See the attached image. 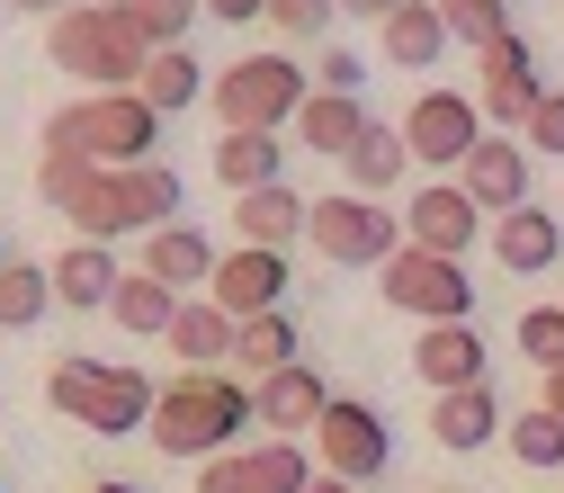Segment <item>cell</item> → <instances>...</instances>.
Here are the masks:
<instances>
[{
    "instance_id": "obj_1",
    "label": "cell",
    "mask_w": 564,
    "mask_h": 493,
    "mask_svg": "<svg viewBox=\"0 0 564 493\" xmlns=\"http://www.w3.org/2000/svg\"><path fill=\"white\" fill-rule=\"evenodd\" d=\"M242 431H251V386L225 377V368H180L162 386L153 421H144V440L162 458H180V467H206V458L242 449Z\"/></svg>"
},
{
    "instance_id": "obj_2",
    "label": "cell",
    "mask_w": 564,
    "mask_h": 493,
    "mask_svg": "<svg viewBox=\"0 0 564 493\" xmlns=\"http://www.w3.org/2000/svg\"><path fill=\"white\" fill-rule=\"evenodd\" d=\"M45 63L82 90H134V73L153 63L144 28H134L126 0H73L54 28H45Z\"/></svg>"
},
{
    "instance_id": "obj_3",
    "label": "cell",
    "mask_w": 564,
    "mask_h": 493,
    "mask_svg": "<svg viewBox=\"0 0 564 493\" xmlns=\"http://www.w3.org/2000/svg\"><path fill=\"white\" fill-rule=\"evenodd\" d=\"M153 144H162V117L134 90H90L45 117V153H73L90 171H134V162H153Z\"/></svg>"
},
{
    "instance_id": "obj_4",
    "label": "cell",
    "mask_w": 564,
    "mask_h": 493,
    "mask_svg": "<svg viewBox=\"0 0 564 493\" xmlns=\"http://www.w3.org/2000/svg\"><path fill=\"white\" fill-rule=\"evenodd\" d=\"M45 395H54V412H63V421H82V431H99V440L144 431V421H153V404H162V386H153L144 368H126V360H90V350L54 360Z\"/></svg>"
},
{
    "instance_id": "obj_5",
    "label": "cell",
    "mask_w": 564,
    "mask_h": 493,
    "mask_svg": "<svg viewBox=\"0 0 564 493\" xmlns=\"http://www.w3.org/2000/svg\"><path fill=\"white\" fill-rule=\"evenodd\" d=\"M216 117H225V135H278V126H296V108L314 99V73L296 54H242V63H225L216 73Z\"/></svg>"
},
{
    "instance_id": "obj_6",
    "label": "cell",
    "mask_w": 564,
    "mask_h": 493,
    "mask_svg": "<svg viewBox=\"0 0 564 493\" xmlns=\"http://www.w3.org/2000/svg\"><path fill=\"white\" fill-rule=\"evenodd\" d=\"M305 243L332 260V269H386L403 251V216L386 197H359V189H332L314 197V216H305Z\"/></svg>"
},
{
    "instance_id": "obj_7",
    "label": "cell",
    "mask_w": 564,
    "mask_h": 493,
    "mask_svg": "<svg viewBox=\"0 0 564 493\" xmlns=\"http://www.w3.org/2000/svg\"><path fill=\"white\" fill-rule=\"evenodd\" d=\"M377 297H386L394 314H412V323H475V278H466V260L412 251V243L377 269Z\"/></svg>"
},
{
    "instance_id": "obj_8",
    "label": "cell",
    "mask_w": 564,
    "mask_h": 493,
    "mask_svg": "<svg viewBox=\"0 0 564 493\" xmlns=\"http://www.w3.org/2000/svg\"><path fill=\"white\" fill-rule=\"evenodd\" d=\"M314 467L340 475V484H377L394 467V431L368 395H332V412L314 421Z\"/></svg>"
},
{
    "instance_id": "obj_9",
    "label": "cell",
    "mask_w": 564,
    "mask_h": 493,
    "mask_svg": "<svg viewBox=\"0 0 564 493\" xmlns=\"http://www.w3.org/2000/svg\"><path fill=\"white\" fill-rule=\"evenodd\" d=\"M403 144H412L421 171H448V180H457V162L484 144V108H475L466 90H421L412 117H403Z\"/></svg>"
},
{
    "instance_id": "obj_10",
    "label": "cell",
    "mask_w": 564,
    "mask_h": 493,
    "mask_svg": "<svg viewBox=\"0 0 564 493\" xmlns=\"http://www.w3.org/2000/svg\"><path fill=\"white\" fill-rule=\"evenodd\" d=\"M538 99H546V73H538V54H529L520 28L475 54V108H484V126H529Z\"/></svg>"
},
{
    "instance_id": "obj_11",
    "label": "cell",
    "mask_w": 564,
    "mask_h": 493,
    "mask_svg": "<svg viewBox=\"0 0 564 493\" xmlns=\"http://www.w3.org/2000/svg\"><path fill=\"white\" fill-rule=\"evenodd\" d=\"M475 225H484V206H475L457 180H421V189L403 197V243H412V251L466 260V251H475Z\"/></svg>"
},
{
    "instance_id": "obj_12",
    "label": "cell",
    "mask_w": 564,
    "mask_h": 493,
    "mask_svg": "<svg viewBox=\"0 0 564 493\" xmlns=\"http://www.w3.org/2000/svg\"><path fill=\"white\" fill-rule=\"evenodd\" d=\"M288 288H296V269H288V251H260V243H234L225 260H216V297L234 323H251V314H288Z\"/></svg>"
},
{
    "instance_id": "obj_13",
    "label": "cell",
    "mask_w": 564,
    "mask_h": 493,
    "mask_svg": "<svg viewBox=\"0 0 564 493\" xmlns=\"http://www.w3.org/2000/svg\"><path fill=\"white\" fill-rule=\"evenodd\" d=\"M332 412V386L296 360V368H278L251 386V421H260V440H314V421Z\"/></svg>"
},
{
    "instance_id": "obj_14",
    "label": "cell",
    "mask_w": 564,
    "mask_h": 493,
    "mask_svg": "<svg viewBox=\"0 0 564 493\" xmlns=\"http://www.w3.org/2000/svg\"><path fill=\"white\" fill-rule=\"evenodd\" d=\"M484 332L475 323H421V341H412V377L431 386V395H448V386H492L484 377Z\"/></svg>"
},
{
    "instance_id": "obj_15",
    "label": "cell",
    "mask_w": 564,
    "mask_h": 493,
    "mask_svg": "<svg viewBox=\"0 0 564 493\" xmlns=\"http://www.w3.org/2000/svg\"><path fill=\"white\" fill-rule=\"evenodd\" d=\"M457 189L484 206V216H511V206H529V144H511V135H484V144L457 162Z\"/></svg>"
},
{
    "instance_id": "obj_16",
    "label": "cell",
    "mask_w": 564,
    "mask_h": 493,
    "mask_svg": "<svg viewBox=\"0 0 564 493\" xmlns=\"http://www.w3.org/2000/svg\"><path fill=\"white\" fill-rule=\"evenodd\" d=\"M180 216H188V180H180L171 162L117 171V234H162V225H180Z\"/></svg>"
},
{
    "instance_id": "obj_17",
    "label": "cell",
    "mask_w": 564,
    "mask_h": 493,
    "mask_svg": "<svg viewBox=\"0 0 564 493\" xmlns=\"http://www.w3.org/2000/svg\"><path fill=\"white\" fill-rule=\"evenodd\" d=\"M502 431H511V412H502L492 386H448V395H431V440H440V449L475 458V449H492Z\"/></svg>"
},
{
    "instance_id": "obj_18",
    "label": "cell",
    "mask_w": 564,
    "mask_h": 493,
    "mask_svg": "<svg viewBox=\"0 0 564 493\" xmlns=\"http://www.w3.org/2000/svg\"><path fill=\"white\" fill-rule=\"evenodd\" d=\"M216 243H206L188 216L180 225H162V234H144V278H162V288H180V297H206L216 288Z\"/></svg>"
},
{
    "instance_id": "obj_19",
    "label": "cell",
    "mask_w": 564,
    "mask_h": 493,
    "mask_svg": "<svg viewBox=\"0 0 564 493\" xmlns=\"http://www.w3.org/2000/svg\"><path fill=\"white\" fill-rule=\"evenodd\" d=\"M492 260H502L511 278H546L555 260H564V225L546 216V206H511V216H492Z\"/></svg>"
},
{
    "instance_id": "obj_20",
    "label": "cell",
    "mask_w": 564,
    "mask_h": 493,
    "mask_svg": "<svg viewBox=\"0 0 564 493\" xmlns=\"http://www.w3.org/2000/svg\"><path fill=\"white\" fill-rule=\"evenodd\" d=\"M54 306H73V314H108V297H117V243H63L54 260Z\"/></svg>"
},
{
    "instance_id": "obj_21",
    "label": "cell",
    "mask_w": 564,
    "mask_h": 493,
    "mask_svg": "<svg viewBox=\"0 0 564 493\" xmlns=\"http://www.w3.org/2000/svg\"><path fill=\"white\" fill-rule=\"evenodd\" d=\"M305 216H314V197H305V189H288V180H269V189L234 197V234H242V243H260V251H288V243L305 234Z\"/></svg>"
},
{
    "instance_id": "obj_22",
    "label": "cell",
    "mask_w": 564,
    "mask_h": 493,
    "mask_svg": "<svg viewBox=\"0 0 564 493\" xmlns=\"http://www.w3.org/2000/svg\"><path fill=\"white\" fill-rule=\"evenodd\" d=\"M162 341L180 350V368H225V360H234V341H242V323H234L216 297H188V306H180V323H171Z\"/></svg>"
},
{
    "instance_id": "obj_23",
    "label": "cell",
    "mask_w": 564,
    "mask_h": 493,
    "mask_svg": "<svg viewBox=\"0 0 564 493\" xmlns=\"http://www.w3.org/2000/svg\"><path fill=\"white\" fill-rule=\"evenodd\" d=\"M377 117H368V99H340V90H314L305 108H296V144H314L323 162H340L349 144H359Z\"/></svg>"
},
{
    "instance_id": "obj_24",
    "label": "cell",
    "mask_w": 564,
    "mask_h": 493,
    "mask_svg": "<svg viewBox=\"0 0 564 493\" xmlns=\"http://www.w3.org/2000/svg\"><path fill=\"white\" fill-rule=\"evenodd\" d=\"M206 90H216V82H206V63H197L188 45H171V54H153L144 73H134V99H144L153 117H180V108H197Z\"/></svg>"
},
{
    "instance_id": "obj_25",
    "label": "cell",
    "mask_w": 564,
    "mask_h": 493,
    "mask_svg": "<svg viewBox=\"0 0 564 493\" xmlns=\"http://www.w3.org/2000/svg\"><path fill=\"white\" fill-rule=\"evenodd\" d=\"M386 36V63H403V73H431V63L448 54V28H440V0H403V10L377 28Z\"/></svg>"
},
{
    "instance_id": "obj_26",
    "label": "cell",
    "mask_w": 564,
    "mask_h": 493,
    "mask_svg": "<svg viewBox=\"0 0 564 493\" xmlns=\"http://www.w3.org/2000/svg\"><path fill=\"white\" fill-rule=\"evenodd\" d=\"M278 162H288V135H216V180H225L234 197H251V189H269V180H288Z\"/></svg>"
},
{
    "instance_id": "obj_27",
    "label": "cell",
    "mask_w": 564,
    "mask_h": 493,
    "mask_svg": "<svg viewBox=\"0 0 564 493\" xmlns=\"http://www.w3.org/2000/svg\"><path fill=\"white\" fill-rule=\"evenodd\" d=\"M180 288H162V278H144V269H126L117 278V297H108V314H117V332H144V341H162L171 323H180Z\"/></svg>"
},
{
    "instance_id": "obj_28",
    "label": "cell",
    "mask_w": 564,
    "mask_h": 493,
    "mask_svg": "<svg viewBox=\"0 0 564 493\" xmlns=\"http://www.w3.org/2000/svg\"><path fill=\"white\" fill-rule=\"evenodd\" d=\"M403 162H412V144H403V126H368L359 144L340 153V171H349V189H359V197H386V189L403 180Z\"/></svg>"
},
{
    "instance_id": "obj_29",
    "label": "cell",
    "mask_w": 564,
    "mask_h": 493,
    "mask_svg": "<svg viewBox=\"0 0 564 493\" xmlns=\"http://www.w3.org/2000/svg\"><path fill=\"white\" fill-rule=\"evenodd\" d=\"M296 350H305V341H296V314H251L242 341H234V368L260 386V377H278V368H296Z\"/></svg>"
},
{
    "instance_id": "obj_30",
    "label": "cell",
    "mask_w": 564,
    "mask_h": 493,
    "mask_svg": "<svg viewBox=\"0 0 564 493\" xmlns=\"http://www.w3.org/2000/svg\"><path fill=\"white\" fill-rule=\"evenodd\" d=\"M45 306H54V269L45 260H10V269H0V332L45 323Z\"/></svg>"
},
{
    "instance_id": "obj_31",
    "label": "cell",
    "mask_w": 564,
    "mask_h": 493,
    "mask_svg": "<svg viewBox=\"0 0 564 493\" xmlns=\"http://www.w3.org/2000/svg\"><path fill=\"white\" fill-rule=\"evenodd\" d=\"M440 28H448V45H502L511 36V0H440Z\"/></svg>"
},
{
    "instance_id": "obj_32",
    "label": "cell",
    "mask_w": 564,
    "mask_h": 493,
    "mask_svg": "<svg viewBox=\"0 0 564 493\" xmlns=\"http://www.w3.org/2000/svg\"><path fill=\"white\" fill-rule=\"evenodd\" d=\"M502 440H511L520 467L546 475V467H564V412H546V404H538V412H511V431H502Z\"/></svg>"
},
{
    "instance_id": "obj_33",
    "label": "cell",
    "mask_w": 564,
    "mask_h": 493,
    "mask_svg": "<svg viewBox=\"0 0 564 493\" xmlns=\"http://www.w3.org/2000/svg\"><path fill=\"white\" fill-rule=\"evenodd\" d=\"M126 10H134V28H144L153 54H171V45H188V28L206 19V0H126Z\"/></svg>"
},
{
    "instance_id": "obj_34",
    "label": "cell",
    "mask_w": 564,
    "mask_h": 493,
    "mask_svg": "<svg viewBox=\"0 0 564 493\" xmlns=\"http://www.w3.org/2000/svg\"><path fill=\"white\" fill-rule=\"evenodd\" d=\"M520 350L538 360V377H555L564 368V306H529L520 314Z\"/></svg>"
},
{
    "instance_id": "obj_35",
    "label": "cell",
    "mask_w": 564,
    "mask_h": 493,
    "mask_svg": "<svg viewBox=\"0 0 564 493\" xmlns=\"http://www.w3.org/2000/svg\"><path fill=\"white\" fill-rule=\"evenodd\" d=\"M332 19H340V0H269V28H278V36H296V45L323 36Z\"/></svg>"
},
{
    "instance_id": "obj_36",
    "label": "cell",
    "mask_w": 564,
    "mask_h": 493,
    "mask_svg": "<svg viewBox=\"0 0 564 493\" xmlns=\"http://www.w3.org/2000/svg\"><path fill=\"white\" fill-rule=\"evenodd\" d=\"M197 493H260V467H251V449L206 458V467H197Z\"/></svg>"
},
{
    "instance_id": "obj_37",
    "label": "cell",
    "mask_w": 564,
    "mask_h": 493,
    "mask_svg": "<svg viewBox=\"0 0 564 493\" xmlns=\"http://www.w3.org/2000/svg\"><path fill=\"white\" fill-rule=\"evenodd\" d=\"M359 82H368V63L349 54V45H332V54L314 63V90H340V99H359Z\"/></svg>"
},
{
    "instance_id": "obj_38",
    "label": "cell",
    "mask_w": 564,
    "mask_h": 493,
    "mask_svg": "<svg viewBox=\"0 0 564 493\" xmlns=\"http://www.w3.org/2000/svg\"><path fill=\"white\" fill-rule=\"evenodd\" d=\"M520 135H529V153H564V90H546V99H538V117H529Z\"/></svg>"
},
{
    "instance_id": "obj_39",
    "label": "cell",
    "mask_w": 564,
    "mask_h": 493,
    "mask_svg": "<svg viewBox=\"0 0 564 493\" xmlns=\"http://www.w3.org/2000/svg\"><path fill=\"white\" fill-rule=\"evenodd\" d=\"M206 19H225V28H251V19H269V0H206Z\"/></svg>"
},
{
    "instance_id": "obj_40",
    "label": "cell",
    "mask_w": 564,
    "mask_h": 493,
    "mask_svg": "<svg viewBox=\"0 0 564 493\" xmlns=\"http://www.w3.org/2000/svg\"><path fill=\"white\" fill-rule=\"evenodd\" d=\"M394 10H403V0H340V19H377V28H386Z\"/></svg>"
},
{
    "instance_id": "obj_41",
    "label": "cell",
    "mask_w": 564,
    "mask_h": 493,
    "mask_svg": "<svg viewBox=\"0 0 564 493\" xmlns=\"http://www.w3.org/2000/svg\"><path fill=\"white\" fill-rule=\"evenodd\" d=\"M10 10H36V19H63V10H73V0H10Z\"/></svg>"
},
{
    "instance_id": "obj_42",
    "label": "cell",
    "mask_w": 564,
    "mask_h": 493,
    "mask_svg": "<svg viewBox=\"0 0 564 493\" xmlns=\"http://www.w3.org/2000/svg\"><path fill=\"white\" fill-rule=\"evenodd\" d=\"M305 493H359V484H340V475H314V484H305Z\"/></svg>"
},
{
    "instance_id": "obj_43",
    "label": "cell",
    "mask_w": 564,
    "mask_h": 493,
    "mask_svg": "<svg viewBox=\"0 0 564 493\" xmlns=\"http://www.w3.org/2000/svg\"><path fill=\"white\" fill-rule=\"evenodd\" d=\"M546 412H564V368H555V377H546Z\"/></svg>"
},
{
    "instance_id": "obj_44",
    "label": "cell",
    "mask_w": 564,
    "mask_h": 493,
    "mask_svg": "<svg viewBox=\"0 0 564 493\" xmlns=\"http://www.w3.org/2000/svg\"><path fill=\"white\" fill-rule=\"evenodd\" d=\"M90 493H144V484H126V475H108V484H90Z\"/></svg>"
},
{
    "instance_id": "obj_45",
    "label": "cell",
    "mask_w": 564,
    "mask_h": 493,
    "mask_svg": "<svg viewBox=\"0 0 564 493\" xmlns=\"http://www.w3.org/2000/svg\"><path fill=\"white\" fill-rule=\"evenodd\" d=\"M0 269H10V251H0Z\"/></svg>"
},
{
    "instance_id": "obj_46",
    "label": "cell",
    "mask_w": 564,
    "mask_h": 493,
    "mask_svg": "<svg viewBox=\"0 0 564 493\" xmlns=\"http://www.w3.org/2000/svg\"><path fill=\"white\" fill-rule=\"evenodd\" d=\"M0 493H10V484H0Z\"/></svg>"
}]
</instances>
